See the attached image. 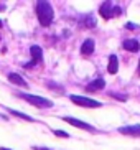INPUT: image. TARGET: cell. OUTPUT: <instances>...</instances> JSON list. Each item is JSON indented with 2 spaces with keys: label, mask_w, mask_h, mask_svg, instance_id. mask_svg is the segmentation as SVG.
<instances>
[{
  "label": "cell",
  "mask_w": 140,
  "mask_h": 150,
  "mask_svg": "<svg viewBox=\"0 0 140 150\" xmlns=\"http://www.w3.org/2000/svg\"><path fill=\"white\" fill-rule=\"evenodd\" d=\"M63 120H64V122H68L69 125H73V127L83 129V130H88V132H97V129L94 127V125H91V124H88V122H84V120H81V119L71 117V115H64V117H63Z\"/></svg>",
  "instance_id": "cell-5"
},
{
  "label": "cell",
  "mask_w": 140,
  "mask_h": 150,
  "mask_svg": "<svg viewBox=\"0 0 140 150\" xmlns=\"http://www.w3.org/2000/svg\"><path fill=\"white\" fill-rule=\"evenodd\" d=\"M30 54H31V61L28 63V64H25L26 69H30V68L36 66L38 63L43 61V50L40 48L38 45H33V46L30 48Z\"/></svg>",
  "instance_id": "cell-6"
},
{
  "label": "cell",
  "mask_w": 140,
  "mask_h": 150,
  "mask_svg": "<svg viewBox=\"0 0 140 150\" xmlns=\"http://www.w3.org/2000/svg\"><path fill=\"white\" fill-rule=\"evenodd\" d=\"M36 17H38L40 25L49 27L54 18V10H53L49 2H36Z\"/></svg>",
  "instance_id": "cell-1"
},
{
  "label": "cell",
  "mask_w": 140,
  "mask_h": 150,
  "mask_svg": "<svg viewBox=\"0 0 140 150\" xmlns=\"http://www.w3.org/2000/svg\"><path fill=\"white\" fill-rule=\"evenodd\" d=\"M94 48H96V45H94V40L88 38V40H86L83 45H81V54H84V56H88V54H92Z\"/></svg>",
  "instance_id": "cell-9"
},
{
  "label": "cell",
  "mask_w": 140,
  "mask_h": 150,
  "mask_svg": "<svg viewBox=\"0 0 140 150\" xmlns=\"http://www.w3.org/2000/svg\"><path fill=\"white\" fill-rule=\"evenodd\" d=\"M122 46H124V50L132 51V53H135V51H139V50H140V43L137 40H124Z\"/></svg>",
  "instance_id": "cell-11"
},
{
  "label": "cell",
  "mask_w": 140,
  "mask_h": 150,
  "mask_svg": "<svg viewBox=\"0 0 140 150\" xmlns=\"http://www.w3.org/2000/svg\"><path fill=\"white\" fill-rule=\"evenodd\" d=\"M54 134H56L58 137H61V139H68V137H69V134L64 132V130H54Z\"/></svg>",
  "instance_id": "cell-14"
},
{
  "label": "cell",
  "mask_w": 140,
  "mask_h": 150,
  "mask_svg": "<svg viewBox=\"0 0 140 150\" xmlns=\"http://www.w3.org/2000/svg\"><path fill=\"white\" fill-rule=\"evenodd\" d=\"M99 13H101V17L104 20H110V18H114L122 13V10H120L119 5H114L112 2H104L101 5V8H99Z\"/></svg>",
  "instance_id": "cell-3"
},
{
  "label": "cell",
  "mask_w": 140,
  "mask_h": 150,
  "mask_svg": "<svg viewBox=\"0 0 140 150\" xmlns=\"http://www.w3.org/2000/svg\"><path fill=\"white\" fill-rule=\"evenodd\" d=\"M119 69V59L115 54H110L109 56V64H107V71H109L110 74H115Z\"/></svg>",
  "instance_id": "cell-12"
},
{
  "label": "cell",
  "mask_w": 140,
  "mask_h": 150,
  "mask_svg": "<svg viewBox=\"0 0 140 150\" xmlns=\"http://www.w3.org/2000/svg\"><path fill=\"white\" fill-rule=\"evenodd\" d=\"M119 134L127 137H140V124H134V125H124V127L117 129Z\"/></svg>",
  "instance_id": "cell-7"
},
{
  "label": "cell",
  "mask_w": 140,
  "mask_h": 150,
  "mask_svg": "<svg viewBox=\"0 0 140 150\" xmlns=\"http://www.w3.org/2000/svg\"><path fill=\"white\" fill-rule=\"evenodd\" d=\"M139 74H140V63H139Z\"/></svg>",
  "instance_id": "cell-18"
},
{
  "label": "cell",
  "mask_w": 140,
  "mask_h": 150,
  "mask_svg": "<svg viewBox=\"0 0 140 150\" xmlns=\"http://www.w3.org/2000/svg\"><path fill=\"white\" fill-rule=\"evenodd\" d=\"M71 102H74L81 107H102V102L96 101V99H91V97L86 96H78V94H71L69 96Z\"/></svg>",
  "instance_id": "cell-4"
},
{
  "label": "cell",
  "mask_w": 140,
  "mask_h": 150,
  "mask_svg": "<svg viewBox=\"0 0 140 150\" xmlns=\"http://www.w3.org/2000/svg\"><path fill=\"white\" fill-rule=\"evenodd\" d=\"M18 97H22L23 101L30 102L31 106L38 107V109H48V107H53V101L46 99V97L41 96H35V94H26V93H17Z\"/></svg>",
  "instance_id": "cell-2"
},
{
  "label": "cell",
  "mask_w": 140,
  "mask_h": 150,
  "mask_svg": "<svg viewBox=\"0 0 140 150\" xmlns=\"http://www.w3.org/2000/svg\"><path fill=\"white\" fill-rule=\"evenodd\" d=\"M2 27H4V23H2V20H0V28H2Z\"/></svg>",
  "instance_id": "cell-16"
},
{
  "label": "cell",
  "mask_w": 140,
  "mask_h": 150,
  "mask_svg": "<svg viewBox=\"0 0 140 150\" xmlns=\"http://www.w3.org/2000/svg\"><path fill=\"white\" fill-rule=\"evenodd\" d=\"M105 86V81L102 79V78H97V79H94V81H91V83L86 86V91H101L102 88Z\"/></svg>",
  "instance_id": "cell-10"
},
{
  "label": "cell",
  "mask_w": 140,
  "mask_h": 150,
  "mask_svg": "<svg viewBox=\"0 0 140 150\" xmlns=\"http://www.w3.org/2000/svg\"><path fill=\"white\" fill-rule=\"evenodd\" d=\"M0 150H10V149H5V147H2V149H0Z\"/></svg>",
  "instance_id": "cell-17"
},
{
  "label": "cell",
  "mask_w": 140,
  "mask_h": 150,
  "mask_svg": "<svg viewBox=\"0 0 140 150\" xmlns=\"http://www.w3.org/2000/svg\"><path fill=\"white\" fill-rule=\"evenodd\" d=\"M5 109L8 110L10 114H13V115H17V117H20V119H25V120H28V122H35V119H33V117H30V115H26V114H22V112H17V110H13V109H8V107H5Z\"/></svg>",
  "instance_id": "cell-13"
},
{
  "label": "cell",
  "mask_w": 140,
  "mask_h": 150,
  "mask_svg": "<svg viewBox=\"0 0 140 150\" xmlns=\"http://www.w3.org/2000/svg\"><path fill=\"white\" fill-rule=\"evenodd\" d=\"M0 10H5V5H0Z\"/></svg>",
  "instance_id": "cell-15"
},
{
  "label": "cell",
  "mask_w": 140,
  "mask_h": 150,
  "mask_svg": "<svg viewBox=\"0 0 140 150\" xmlns=\"http://www.w3.org/2000/svg\"><path fill=\"white\" fill-rule=\"evenodd\" d=\"M8 81L12 84H15V86H20V88H28V83H26L20 74H17V73H10V74H8Z\"/></svg>",
  "instance_id": "cell-8"
}]
</instances>
